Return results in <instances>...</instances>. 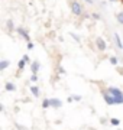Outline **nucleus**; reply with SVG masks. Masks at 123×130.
I'll list each match as a JSON object with an SVG mask.
<instances>
[{
  "mask_svg": "<svg viewBox=\"0 0 123 130\" xmlns=\"http://www.w3.org/2000/svg\"><path fill=\"white\" fill-rule=\"evenodd\" d=\"M117 20L120 22V23H123V13H119L117 14Z\"/></svg>",
  "mask_w": 123,
  "mask_h": 130,
  "instance_id": "obj_14",
  "label": "nucleus"
},
{
  "mask_svg": "<svg viewBox=\"0 0 123 130\" xmlns=\"http://www.w3.org/2000/svg\"><path fill=\"white\" fill-rule=\"evenodd\" d=\"M30 93L35 95V97H38L39 95V91H38V87H30Z\"/></svg>",
  "mask_w": 123,
  "mask_h": 130,
  "instance_id": "obj_7",
  "label": "nucleus"
},
{
  "mask_svg": "<svg viewBox=\"0 0 123 130\" xmlns=\"http://www.w3.org/2000/svg\"><path fill=\"white\" fill-rule=\"evenodd\" d=\"M71 9H72V12L75 14H81V6L77 3V2H72L71 3Z\"/></svg>",
  "mask_w": 123,
  "mask_h": 130,
  "instance_id": "obj_3",
  "label": "nucleus"
},
{
  "mask_svg": "<svg viewBox=\"0 0 123 130\" xmlns=\"http://www.w3.org/2000/svg\"><path fill=\"white\" fill-rule=\"evenodd\" d=\"M30 79H32V81H36V79H38V77H36V74H33V75H32V78H30Z\"/></svg>",
  "mask_w": 123,
  "mask_h": 130,
  "instance_id": "obj_17",
  "label": "nucleus"
},
{
  "mask_svg": "<svg viewBox=\"0 0 123 130\" xmlns=\"http://www.w3.org/2000/svg\"><path fill=\"white\" fill-rule=\"evenodd\" d=\"M103 97H104V100H106V103H107V104H114V103H116V98L113 97V94L103 93Z\"/></svg>",
  "mask_w": 123,
  "mask_h": 130,
  "instance_id": "obj_2",
  "label": "nucleus"
},
{
  "mask_svg": "<svg viewBox=\"0 0 123 130\" xmlns=\"http://www.w3.org/2000/svg\"><path fill=\"white\" fill-rule=\"evenodd\" d=\"M109 93L113 94V97L116 98V104H123V94L120 93V90H117V88H109Z\"/></svg>",
  "mask_w": 123,
  "mask_h": 130,
  "instance_id": "obj_1",
  "label": "nucleus"
},
{
  "mask_svg": "<svg viewBox=\"0 0 123 130\" xmlns=\"http://www.w3.org/2000/svg\"><path fill=\"white\" fill-rule=\"evenodd\" d=\"M30 68H32V72H33V74H36V72H38V70H39V62H38V61L32 62V67H30Z\"/></svg>",
  "mask_w": 123,
  "mask_h": 130,
  "instance_id": "obj_5",
  "label": "nucleus"
},
{
  "mask_svg": "<svg viewBox=\"0 0 123 130\" xmlns=\"http://www.w3.org/2000/svg\"><path fill=\"white\" fill-rule=\"evenodd\" d=\"M18 30H19V33H20V35H22V36H25V38H26V39H28V35H26V32H25L23 29H22V28H19V29H18Z\"/></svg>",
  "mask_w": 123,
  "mask_h": 130,
  "instance_id": "obj_12",
  "label": "nucleus"
},
{
  "mask_svg": "<svg viewBox=\"0 0 123 130\" xmlns=\"http://www.w3.org/2000/svg\"><path fill=\"white\" fill-rule=\"evenodd\" d=\"M110 62H112V64H117V59H116V58H110Z\"/></svg>",
  "mask_w": 123,
  "mask_h": 130,
  "instance_id": "obj_16",
  "label": "nucleus"
},
{
  "mask_svg": "<svg viewBox=\"0 0 123 130\" xmlns=\"http://www.w3.org/2000/svg\"><path fill=\"white\" fill-rule=\"evenodd\" d=\"M110 123H112V124H114V126H117L120 121H119L117 119H112V120H110Z\"/></svg>",
  "mask_w": 123,
  "mask_h": 130,
  "instance_id": "obj_13",
  "label": "nucleus"
},
{
  "mask_svg": "<svg viewBox=\"0 0 123 130\" xmlns=\"http://www.w3.org/2000/svg\"><path fill=\"white\" fill-rule=\"evenodd\" d=\"M51 106H54V107H61V101H59L58 98H52V100H51Z\"/></svg>",
  "mask_w": 123,
  "mask_h": 130,
  "instance_id": "obj_6",
  "label": "nucleus"
},
{
  "mask_svg": "<svg viewBox=\"0 0 123 130\" xmlns=\"http://www.w3.org/2000/svg\"><path fill=\"white\" fill-rule=\"evenodd\" d=\"M14 88H16V87H14L13 84H10V83L6 84V90H7V91H14Z\"/></svg>",
  "mask_w": 123,
  "mask_h": 130,
  "instance_id": "obj_9",
  "label": "nucleus"
},
{
  "mask_svg": "<svg viewBox=\"0 0 123 130\" xmlns=\"http://www.w3.org/2000/svg\"><path fill=\"white\" fill-rule=\"evenodd\" d=\"M97 46H99V49H101V51H103V49H106V43H104V41L103 39H101V38H97Z\"/></svg>",
  "mask_w": 123,
  "mask_h": 130,
  "instance_id": "obj_4",
  "label": "nucleus"
},
{
  "mask_svg": "<svg viewBox=\"0 0 123 130\" xmlns=\"http://www.w3.org/2000/svg\"><path fill=\"white\" fill-rule=\"evenodd\" d=\"M114 39H116V43H117V46H119V48H123L122 42H120V38H119V35H117V33L114 35Z\"/></svg>",
  "mask_w": 123,
  "mask_h": 130,
  "instance_id": "obj_10",
  "label": "nucleus"
},
{
  "mask_svg": "<svg viewBox=\"0 0 123 130\" xmlns=\"http://www.w3.org/2000/svg\"><path fill=\"white\" fill-rule=\"evenodd\" d=\"M7 65H9V61H2L0 62V70H6Z\"/></svg>",
  "mask_w": 123,
  "mask_h": 130,
  "instance_id": "obj_8",
  "label": "nucleus"
},
{
  "mask_svg": "<svg viewBox=\"0 0 123 130\" xmlns=\"http://www.w3.org/2000/svg\"><path fill=\"white\" fill-rule=\"evenodd\" d=\"M42 106L45 107V108H47V107H49V106H51V100H45V101L42 103Z\"/></svg>",
  "mask_w": 123,
  "mask_h": 130,
  "instance_id": "obj_11",
  "label": "nucleus"
},
{
  "mask_svg": "<svg viewBox=\"0 0 123 130\" xmlns=\"http://www.w3.org/2000/svg\"><path fill=\"white\" fill-rule=\"evenodd\" d=\"M25 62H26V61H25V59L19 61V68H20V70H22V68H23V67H25Z\"/></svg>",
  "mask_w": 123,
  "mask_h": 130,
  "instance_id": "obj_15",
  "label": "nucleus"
}]
</instances>
